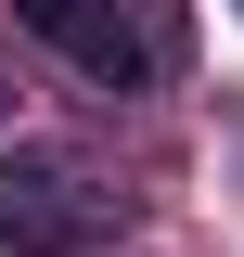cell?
<instances>
[{"mask_svg": "<svg viewBox=\"0 0 244 257\" xmlns=\"http://www.w3.org/2000/svg\"><path fill=\"white\" fill-rule=\"evenodd\" d=\"M129 231V193L103 180L90 155H64V142H26V155L0 167V257H90Z\"/></svg>", "mask_w": 244, "mask_h": 257, "instance_id": "1", "label": "cell"}, {"mask_svg": "<svg viewBox=\"0 0 244 257\" xmlns=\"http://www.w3.org/2000/svg\"><path fill=\"white\" fill-rule=\"evenodd\" d=\"M13 13H26L90 90H154V64H167V39H154L129 0H13Z\"/></svg>", "mask_w": 244, "mask_h": 257, "instance_id": "2", "label": "cell"}, {"mask_svg": "<svg viewBox=\"0 0 244 257\" xmlns=\"http://www.w3.org/2000/svg\"><path fill=\"white\" fill-rule=\"evenodd\" d=\"M0 116H13V77H0Z\"/></svg>", "mask_w": 244, "mask_h": 257, "instance_id": "3", "label": "cell"}]
</instances>
